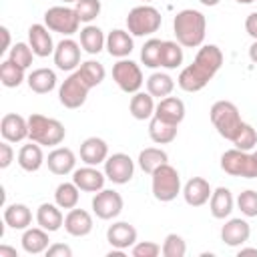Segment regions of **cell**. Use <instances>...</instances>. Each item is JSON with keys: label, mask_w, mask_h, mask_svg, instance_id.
Wrapping results in <instances>:
<instances>
[{"label": "cell", "mask_w": 257, "mask_h": 257, "mask_svg": "<svg viewBox=\"0 0 257 257\" xmlns=\"http://www.w3.org/2000/svg\"><path fill=\"white\" fill-rule=\"evenodd\" d=\"M241 255H257V247H243V245H241L239 257H241Z\"/></svg>", "instance_id": "obj_52"}, {"label": "cell", "mask_w": 257, "mask_h": 257, "mask_svg": "<svg viewBox=\"0 0 257 257\" xmlns=\"http://www.w3.org/2000/svg\"><path fill=\"white\" fill-rule=\"evenodd\" d=\"M153 116H159V118L173 122V124H181L185 118V102L177 96H165L159 100Z\"/></svg>", "instance_id": "obj_24"}, {"label": "cell", "mask_w": 257, "mask_h": 257, "mask_svg": "<svg viewBox=\"0 0 257 257\" xmlns=\"http://www.w3.org/2000/svg\"><path fill=\"white\" fill-rule=\"evenodd\" d=\"M221 169L231 177L257 179V159L249 151L229 149L221 155Z\"/></svg>", "instance_id": "obj_7"}, {"label": "cell", "mask_w": 257, "mask_h": 257, "mask_svg": "<svg viewBox=\"0 0 257 257\" xmlns=\"http://www.w3.org/2000/svg\"><path fill=\"white\" fill-rule=\"evenodd\" d=\"M143 2H145V4H147V2H153V0H143Z\"/></svg>", "instance_id": "obj_57"}, {"label": "cell", "mask_w": 257, "mask_h": 257, "mask_svg": "<svg viewBox=\"0 0 257 257\" xmlns=\"http://www.w3.org/2000/svg\"><path fill=\"white\" fill-rule=\"evenodd\" d=\"M209 116H211L213 126L217 128V133L223 139H227V141H231L235 137V133L239 131V126L243 124L241 114H239V108L231 100H217L211 106Z\"/></svg>", "instance_id": "obj_4"}, {"label": "cell", "mask_w": 257, "mask_h": 257, "mask_svg": "<svg viewBox=\"0 0 257 257\" xmlns=\"http://www.w3.org/2000/svg\"><path fill=\"white\" fill-rule=\"evenodd\" d=\"M0 82L6 86V88H16L24 82V68L14 64L12 60H2L0 64Z\"/></svg>", "instance_id": "obj_38"}, {"label": "cell", "mask_w": 257, "mask_h": 257, "mask_svg": "<svg viewBox=\"0 0 257 257\" xmlns=\"http://www.w3.org/2000/svg\"><path fill=\"white\" fill-rule=\"evenodd\" d=\"M36 54H34V50L30 48V44H26V42H16L12 48H10V54H8V60H12L14 64H18V66H22L24 70L32 64V58H34Z\"/></svg>", "instance_id": "obj_43"}, {"label": "cell", "mask_w": 257, "mask_h": 257, "mask_svg": "<svg viewBox=\"0 0 257 257\" xmlns=\"http://www.w3.org/2000/svg\"><path fill=\"white\" fill-rule=\"evenodd\" d=\"M237 207L245 217H257V191L247 189L239 193L237 197Z\"/></svg>", "instance_id": "obj_45"}, {"label": "cell", "mask_w": 257, "mask_h": 257, "mask_svg": "<svg viewBox=\"0 0 257 257\" xmlns=\"http://www.w3.org/2000/svg\"><path fill=\"white\" fill-rule=\"evenodd\" d=\"M165 163H169V155L163 151V149H157V147H147V149H143L141 153H139V167L145 171V173H149V175H153L161 165H165Z\"/></svg>", "instance_id": "obj_34"}, {"label": "cell", "mask_w": 257, "mask_h": 257, "mask_svg": "<svg viewBox=\"0 0 257 257\" xmlns=\"http://www.w3.org/2000/svg\"><path fill=\"white\" fill-rule=\"evenodd\" d=\"M22 249L30 255H38V253H46V249L50 247V239H48V231L42 227H28L22 233Z\"/></svg>", "instance_id": "obj_27"}, {"label": "cell", "mask_w": 257, "mask_h": 257, "mask_svg": "<svg viewBox=\"0 0 257 257\" xmlns=\"http://www.w3.org/2000/svg\"><path fill=\"white\" fill-rule=\"evenodd\" d=\"M104 181H106V175L92 165L74 169L72 173V183L84 193H98L100 189H104Z\"/></svg>", "instance_id": "obj_15"}, {"label": "cell", "mask_w": 257, "mask_h": 257, "mask_svg": "<svg viewBox=\"0 0 257 257\" xmlns=\"http://www.w3.org/2000/svg\"><path fill=\"white\" fill-rule=\"evenodd\" d=\"M112 78H114L116 86L126 94L139 92L145 82L141 66L128 58H118V62L112 66Z\"/></svg>", "instance_id": "obj_8"}, {"label": "cell", "mask_w": 257, "mask_h": 257, "mask_svg": "<svg viewBox=\"0 0 257 257\" xmlns=\"http://www.w3.org/2000/svg\"><path fill=\"white\" fill-rule=\"evenodd\" d=\"M0 135L8 143H22L28 139V118L16 112H8L0 120Z\"/></svg>", "instance_id": "obj_14"}, {"label": "cell", "mask_w": 257, "mask_h": 257, "mask_svg": "<svg viewBox=\"0 0 257 257\" xmlns=\"http://www.w3.org/2000/svg\"><path fill=\"white\" fill-rule=\"evenodd\" d=\"M108 159V145L100 137H88L80 143V161L84 165H100Z\"/></svg>", "instance_id": "obj_19"}, {"label": "cell", "mask_w": 257, "mask_h": 257, "mask_svg": "<svg viewBox=\"0 0 257 257\" xmlns=\"http://www.w3.org/2000/svg\"><path fill=\"white\" fill-rule=\"evenodd\" d=\"M235 2H239V4H251V2H255V0H235Z\"/></svg>", "instance_id": "obj_55"}, {"label": "cell", "mask_w": 257, "mask_h": 257, "mask_svg": "<svg viewBox=\"0 0 257 257\" xmlns=\"http://www.w3.org/2000/svg\"><path fill=\"white\" fill-rule=\"evenodd\" d=\"M28 44L34 50V54L40 56V58H44L48 54H54V48H56L46 24H32L28 28Z\"/></svg>", "instance_id": "obj_21"}, {"label": "cell", "mask_w": 257, "mask_h": 257, "mask_svg": "<svg viewBox=\"0 0 257 257\" xmlns=\"http://www.w3.org/2000/svg\"><path fill=\"white\" fill-rule=\"evenodd\" d=\"M177 126L179 124H173V122H167L159 116H153L149 122V137L157 145H169L177 139Z\"/></svg>", "instance_id": "obj_31"}, {"label": "cell", "mask_w": 257, "mask_h": 257, "mask_svg": "<svg viewBox=\"0 0 257 257\" xmlns=\"http://www.w3.org/2000/svg\"><path fill=\"white\" fill-rule=\"evenodd\" d=\"M211 193H213V189H211L209 181L203 179V177H193L183 187L185 203L191 205V207H203L205 203H209Z\"/></svg>", "instance_id": "obj_18"}, {"label": "cell", "mask_w": 257, "mask_h": 257, "mask_svg": "<svg viewBox=\"0 0 257 257\" xmlns=\"http://www.w3.org/2000/svg\"><path fill=\"white\" fill-rule=\"evenodd\" d=\"M199 2H201L203 6H217L221 0H199Z\"/></svg>", "instance_id": "obj_54"}, {"label": "cell", "mask_w": 257, "mask_h": 257, "mask_svg": "<svg viewBox=\"0 0 257 257\" xmlns=\"http://www.w3.org/2000/svg\"><path fill=\"white\" fill-rule=\"evenodd\" d=\"M52 56H54L56 68H60L64 72H70L80 64V44L72 38H64L56 44Z\"/></svg>", "instance_id": "obj_13"}, {"label": "cell", "mask_w": 257, "mask_h": 257, "mask_svg": "<svg viewBox=\"0 0 257 257\" xmlns=\"http://www.w3.org/2000/svg\"><path fill=\"white\" fill-rule=\"evenodd\" d=\"M253 155H255V159H257V151H255V153H253Z\"/></svg>", "instance_id": "obj_58"}, {"label": "cell", "mask_w": 257, "mask_h": 257, "mask_svg": "<svg viewBox=\"0 0 257 257\" xmlns=\"http://www.w3.org/2000/svg\"><path fill=\"white\" fill-rule=\"evenodd\" d=\"M44 24L52 32L70 36V34L78 32L80 20H78L74 8H68V6H52V8H48L44 12Z\"/></svg>", "instance_id": "obj_9"}, {"label": "cell", "mask_w": 257, "mask_h": 257, "mask_svg": "<svg viewBox=\"0 0 257 257\" xmlns=\"http://www.w3.org/2000/svg\"><path fill=\"white\" fill-rule=\"evenodd\" d=\"M233 195L227 187H217L213 193H211V199H209V209H211V215L215 219H227L233 211Z\"/></svg>", "instance_id": "obj_28"}, {"label": "cell", "mask_w": 257, "mask_h": 257, "mask_svg": "<svg viewBox=\"0 0 257 257\" xmlns=\"http://www.w3.org/2000/svg\"><path fill=\"white\" fill-rule=\"evenodd\" d=\"M74 10L80 22H92L100 14V0H76Z\"/></svg>", "instance_id": "obj_44"}, {"label": "cell", "mask_w": 257, "mask_h": 257, "mask_svg": "<svg viewBox=\"0 0 257 257\" xmlns=\"http://www.w3.org/2000/svg\"><path fill=\"white\" fill-rule=\"evenodd\" d=\"M12 161H14V151H12V147H10L8 141H2V143H0V169H8Z\"/></svg>", "instance_id": "obj_47"}, {"label": "cell", "mask_w": 257, "mask_h": 257, "mask_svg": "<svg viewBox=\"0 0 257 257\" xmlns=\"http://www.w3.org/2000/svg\"><path fill=\"white\" fill-rule=\"evenodd\" d=\"M173 32L177 36V42L185 48H197L205 40L207 32V20L203 12L195 8H185L175 14L173 20Z\"/></svg>", "instance_id": "obj_2"}, {"label": "cell", "mask_w": 257, "mask_h": 257, "mask_svg": "<svg viewBox=\"0 0 257 257\" xmlns=\"http://www.w3.org/2000/svg\"><path fill=\"white\" fill-rule=\"evenodd\" d=\"M106 241L114 249H128L137 243V229L126 221H116L106 229Z\"/></svg>", "instance_id": "obj_20"}, {"label": "cell", "mask_w": 257, "mask_h": 257, "mask_svg": "<svg viewBox=\"0 0 257 257\" xmlns=\"http://www.w3.org/2000/svg\"><path fill=\"white\" fill-rule=\"evenodd\" d=\"M163 16L161 12L151 4L135 6L126 16V28L133 36H149L155 34L161 28Z\"/></svg>", "instance_id": "obj_6"}, {"label": "cell", "mask_w": 257, "mask_h": 257, "mask_svg": "<svg viewBox=\"0 0 257 257\" xmlns=\"http://www.w3.org/2000/svg\"><path fill=\"white\" fill-rule=\"evenodd\" d=\"M26 82H28V88L32 92H36V94H48L56 86V74L50 68H36V70H32L28 74Z\"/></svg>", "instance_id": "obj_30"}, {"label": "cell", "mask_w": 257, "mask_h": 257, "mask_svg": "<svg viewBox=\"0 0 257 257\" xmlns=\"http://www.w3.org/2000/svg\"><path fill=\"white\" fill-rule=\"evenodd\" d=\"M161 253H163L165 257H185V253H187V243H185V239H183L181 235L169 233V235L165 237L163 245H161Z\"/></svg>", "instance_id": "obj_42"}, {"label": "cell", "mask_w": 257, "mask_h": 257, "mask_svg": "<svg viewBox=\"0 0 257 257\" xmlns=\"http://www.w3.org/2000/svg\"><path fill=\"white\" fill-rule=\"evenodd\" d=\"M183 64V48L175 40H163L161 46V66L167 70L179 68Z\"/></svg>", "instance_id": "obj_36"}, {"label": "cell", "mask_w": 257, "mask_h": 257, "mask_svg": "<svg viewBox=\"0 0 257 257\" xmlns=\"http://www.w3.org/2000/svg\"><path fill=\"white\" fill-rule=\"evenodd\" d=\"M175 88V80L167 74V72H153L147 78V92L157 96V98H165L173 92Z\"/></svg>", "instance_id": "obj_35"}, {"label": "cell", "mask_w": 257, "mask_h": 257, "mask_svg": "<svg viewBox=\"0 0 257 257\" xmlns=\"http://www.w3.org/2000/svg\"><path fill=\"white\" fill-rule=\"evenodd\" d=\"M155 96L149 94V92H135L133 98H131V104H128V110L131 114L137 118V120H147V118H153L155 114Z\"/></svg>", "instance_id": "obj_32"}, {"label": "cell", "mask_w": 257, "mask_h": 257, "mask_svg": "<svg viewBox=\"0 0 257 257\" xmlns=\"http://www.w3.org/2000/svg\"><path fill=\"white\" fill-rule=\"evenodd\" d=\"M80 46H82V50L88 52V54H98V52L106 46V36H104V32H102L98 26L86 24V26L80 30Z\"/></svg>", "instance_id": "obj_33"}, {"label": "cell", "mask_w": 257, "mask_h": 257, "mask_svg": "<svg viewBox=\"0 0 257 257\" xmlns=\"http://www.w3.org/2000/svg\"><path fill=\"white\" fill-rule=\"evenodd\" d=\"M90 86L82 80V76L78 74V70H74L58 88V100L62 106L66 108H80L86 102Z\"/></svg>", "instance_id": "obj_10"}, {"label": "cell", "mask_w": 257, "mask_h": 257, "mask_svg": "<svg viewBox=\"0 0 257 257\" xmlns=\"http://www.w3.org/2000/svg\"><path fill=\"white\" fill-rule=\"evenodd\" d=\"M62 2H76V0H62Z\"/></svg>", "instance_id": "obj_56"}, {"label": "cell", "mask_w": 257, "mask_h": 257, "mask_svg": "<svg viewBox=\"0 0 257 257\" xmlns=\"http://www.w3.org/2000/svg\"><path fill=\"white\" fill-rule=\"evenodd\" d=\"M245 30L253 40H257V12H251L245 18Z\"/></svg>", "instance_id": "obj_49"}, {"label": "cell", "mask_w": 257, "mask_h": 257, "mask_svg": "<svg viewBox=\"0 0 257 257\" xmlns=\"http://www.w3.org/2000/svg\"><path fill=\"white\" fill-rule=\"evenodd\" d=\"M16 249L14 247H8V245H0V257H16Z\"/></svg>", "instance_id": "obj_51"}, {"label": "cell", "mask_w": 257, "mask_h": 257, "mask_svg": "<svg viewBox=\"0 0 257 257\" xmlns=\"http://www.w3.org/2000/svg\"><path fill=\"white\" fill-rule=\"evenodd\" d=\"M4 223L12 229H18V231H24L28 229V225L32 223V211L24 205V203H12V205H6L4 209Z\"/></svg>", "instance_id": "obj_29"}, {"label": "cell", "mask_w": 257, "mask_h": 257, "mask_svg": "<svg viewBox=\"0 0 257 257\" xmlns=\"http://www.w3.org/2000/svg\"><path fill=\"white\" fill-rule=\"evenodd\" d=\"M231 143H233L235 149H239V151H251V149H255V145H257V131H255L251 124L243 122V124L239 126V131L235 133V137L231 139Z\"/></svg>", "instance_id": "obj_41"}, {"label": "cell", "mask_w": 257, "mask_h": 257, "mask_svg": "<svg viewBox=\"0 0 257 257\" xmlns=\"http://www.w3.org/2000/svg\"><path fill=\"white\" fill-rule=\"evenodd\" d=\"M80 199V189L74 183H60L54 191V203L60 209H74Z\"/></svg>", "instance_id": "obj_37"}, {"label": "cell", "mask_w": 257, "mask_h": 257, "mask_svg": "<svg viewBox=\"0 0 257 257\" xmlns=\"http://www.w3.org/2000/svg\"><path fill=\"white\" fill-rule=\"evenodd\" d=\"M221 66H223L221 48L217 44H205L197 50L193 64H189L187 68L181 70L177 84L185 92H199L209 84V80L219 72Z\"/></svg>", "instance_id": "obj_1"}, {"label": "cell", "mask_w": 257, "mask_h": 257, "mask_svg": "<svg viewBox=\"0 0 257 257\" xmlns=\"http://www.w3.org/2000/svg\"><path fill=\"white\" fill-rule=\"evenodd\" d=\"M46 255L48 257H72V249L64 243H52L46 249Z\"/></svg>", "instance_id": "obj_48"}, {"label": "cell", "mask_w": 257, "mask_h": 257, "mask_svg": "<svg viewBox=\"0 0 257 257\" xmlns=\"http://www.w3.org/2000/svg\"><path fill=\"white\" fill-rule=\"evenodd\" d=\"M135 257H157L161 253V245L155 243V241H141V243H135L133 245V251H131Z\"/></svg>", "instance_id": "obj_46"}, {"label": "cell", "mask_w": 257, "mask_h": 257, "mask_svg": "<svg viewBox=\"0 0 257 257\" xmlns=\"http://www.w3.org/2000/svg\"><path fill=\"white\" fill-rule=\"evenodd\" d=\"M161 46H163V40L159 38H149L143 48H141V62L149 68H157L161 66Z\"/></svg>", "instance_id": "obj_40"}, {"label": "cell", "mask_w": 257, "mask_h": 257, "mask_svg": "<svg viewBox=\"0 0 257 257\" xmlns=\"http://www.w3.org/2000/svg\"><path fill=\"white\" fill-rule=\"evenodd\" d=\"M66 128L60 120L44 116V114H30L28 116V139L42 145V147H56L64 141Z\"/></svg>", "instance_id": "obj_3"}, {"label": "cell", "mask_w": 257, "mask_h": 257, "mask_svg": "<svg viewBox=\"0 0 257 257\" xmlns=\"http://www.w3.org/2000/svg\"><path fill=\"white\" fill-rule=\"evenodd\" d=\"M249 58H251V60L257 64V40H255V42L249 46Z\"/></svg>", "instance_id": "obj_53"}, {"label": "cell", "mask_w": 257, "mask_h": 257, "mask_svg": "<svg viewBox=\"0 0 257 257\" xmlns=\"http://www.w3.org/2000/svg\"><path fill=\"white\" fill-rule=\"evenodd\" d=\"M36 223L48 233H54L64 225V215L56 203H42L36 209Z\"/></svg>", "instance_id": "obj_26"}, {"label": "cell", "mask_w": 257, "mask_h": 257, "mask_svg": "<svg viewBox=\"0 0 257 257\" xmlns=\"http://www.w3.org/2000/svg\"><path fill=\"white\" fill-rule=\"evenodd\" d=\"M46 165H48V171L54 173V175H68V173H74V167H76V155L68 149V147H56L48 153L46 157Z\"/></svg>", "instance_id": "obj_17"}, {"label": "cell", "mask_w": 257, "mask_h": 257, "mask_svg": "<svg viewBox=\"0 0 257 257\" xmlns=\"http://www.w3.org/2000/svg\"><path fill=\"white\" fill-rule=\"evenodd\" d=\"M110 56L114 58H126L131 52H133V34L128 30H120V28H114L108 32L106 36V46Z\"/></svg>", "instance_id": "obj_23"}, {"label": "cell", "mask_w": 257, "mask_h": 257, "mask_svg": "<svg viewBox=\"0 0 257 257\" xmlns=\"http://www.w3.org/2000/svg\"><path fill=\"white\" fill-rule=\"evenodd\" d=\"M78 74L82 76V80H84L90 88H94V86H98V84L104 80L106 70H104V66H102L98 60H86V62H80Z\"/></svg>", "instance_id": "obj_39"}, {"label": "cell", "mask_w": 257, "mask_h": 257, "mask_svg": "<svg viewBox=\"0 0 257 257\" xmlns=\"http://www.w3.org/2000/svg\"><path fill=\"white\" fill-rule=\"evenodd\" d=\"M46 163L44 153H42V145L30 141L28 145H22L18 151V165L22 171L26 173H36L42 165Z\"/></svg>", "instance_id": "obj_25"}, {"label": "cell", "mask_w": 257, "mask_h": 257, "mask_svg": "<svg viewBox=\"0 0 257 257\" xmlns=\"http://www.w3.org/2000/svg\"><path fill=\"white\" fill-rule=\"evenodd\" d=\"M0 32H2V48H0V52H6L10 48V30L6 26H0Z\"/></svg>", "instance_id": "obj_50"}, {"label": "cell", "mask_w": 257, "mask_h": 257, "mask_svg": "<svg viewBox=\"0 0 257 257\" xmlns=\"http://www.w3.org/2000/svg\"><path fill=\"white\" fill-rule=\"evenodd\" d=\"M122 205H124V201H122L120 193H116L112 189H100L92 197V211L102 221H110V219L118 217L122 211Z\"/></svg>", "instance_id": "obj_12"}, {"label": "cell", "mask_w": 257, "mask_h": 257, "mask_svg": "<svg viewBox=\"0 0 257 257\" xmlns=\"http://www.w3.org/2000/svg\"><path fill=\"white\" fill-rule=\"evenodd\" d=\"M64 231L72 237H86L92 231V215L84 209H68L64 217Z\"/></svg>", "instance_id": "obj_22"}, {"label": "cell", "mask_w": 257, "mask_h": 257, "mask_svg": "<svg viewBox=\"0 0 257 257\" xmlns=\"http://www.w3.org/2000/svg\"><path fill=\"white\" fill-rule=\"evenodd\" d=\"M151 177H153L151 189H153V197L157 201L169 203V201L177 199V195L181 193V177L173 165H169V163L161 165Z\"/></svg>", "instance_id": "obj_5"}, {"label": "cell", "mask_w": 257, "mask_h": 257, "mask_svg": "<svg viewBox=\"0 0 257 257\" xmlns=\"http://www.w3.org/2000/svg\"><path fill=\"white\" fill-rule=\"evenodd\" d=\"M251 237V227L245 219H229L223 227H221V241L227 247H241L249 241Z\"/></svg>", "instance_id": "obj_16"}, {"label": "cell", "mask_w": 257, "mask_h": 257, "mask_svg": "<svg viewBox=\"0 0 257 257\" xmlns=\"http://www.w3.org/2000/svg\"><path fill=\"white\" fill-rule=\"evenodd\" d=\"M104 175L114 185H126L135 175V161L126 153H114L104 161Z\"/></svg>", "instance_id": "obj_11"}]
</instances>
